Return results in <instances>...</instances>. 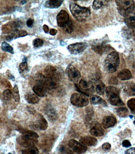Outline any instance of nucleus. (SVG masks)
Returning a JSON list of instances; mask_svg holds the SVG:
<instances>
[{
    "label": "nucleus",
    "instance_id": "f257e3e1",
    "mask_svg": "<svg viewBox=\"0 0 135 154\" xmlns=\"http://www.w3.org/2000/svg\"><path fill=\"white\" fill-rule=\"evenodd\" d=\"M69 9L72 15L78 22H85L90 18L91 12L87 8L72 3L70 5Z\"/></svg>",
    "mask_w": 135,
    "mask_h": 154
},
{
    "label": "nucleus",
    "instance_id": "f03ea898",
    "mask_svg": "<svg viewBox=\"0 0 135 154\" xmlns=\"http://www.w3.org/2000/svg\"><path fill=\"white\" fill-rule=\"evenodd\" d=\"M38 135L36 132L31 131H25L17 139V141L20 146L25 147L34 146L38 142Z\"/></svg>",
    "mask_w": 135,
    "mask_h": 154
},
{
    "label": "nucleus",
    "instance_id": "7ed1b4c3",
    "mask_svg": "<svg viewBox=\"0 0 135 154\" xmlns=\"http://www.w3.org/2000/svg\"><path fill=\"white\" fill-rule=\"evenodd\" d=\"M120 59L118 54L112 52L107 55L104 62L105 69L110 73L115 72L119 66Z\"/></svg>",
    "mask_w": 135,
    "mask_h": 154
},
{
    "label": "nucleus",
    "instance_id": "20e7f679",
    "mask_svg": "<svg viewBox=\"0 0 135 154\" xmlns=\"http://www.w3.org/2000/svg\"><path fill=\"white\" fill-rule=\"evenodd\" d=\"M117 10L121 16L127 17L132 14L134 11L135 5L133 1L117 0L116 1Z\"/></svg>",
    "mask_w": 135,
    "mask_h": 154
},
{
    "label": "nucleus",
    "instance_id": "39448f33",
    "mask_svg": "<svg viewBox=\"0 0 135 154\" xmlns=\"http://www.w3.org/2000/svg\"><path fill=\"white\" fill-rule=\"evenodd\" d=\"M106 92L107 97L111 104L115 106L124 105L123 101L120 98L118 89L113 86H109L106 88Z\"/></svg>",
    "mask_w": 135,
    "mask_h": 154
},
{
    "label": "nucleus",
    "instance_id": "423d86ee",
    "mask_svg": "<svg viewBox=\"0 0 135 154\" xmlns=\"http://www.w3.org/2000/svg\"><path fill=\"white\" fill-rule=\"evenodd\" d=\"M37 83L45 88L47 91H52L57 88V82L51 77L40 74L37 77Z\"/></svg>",
    "mask_w": 135,
    "mask_h": 154
},
{
    "label": "nucleus",
    "instance_id": "0eeeda50",
    "mask_svg": "<svg viewBox=\"0 0 135 154\" xmlns=\"http://www.w3.org/2000/svg\"><path fill=\"white\" fill-rule=\"evenodd\" d=\"M70 101L72 105L79 107H85L89 104V100L87 96L78 93L72 94Z\"/></svg>",
    "mask_w": 135,
    "mask_h": 154
},
{
    "label": "nucleus",
    "instance_id": "6e6552de",
    "mask_svg": "<svg viewBox=\"0 0 135 154\" xmlns=\"http://www.w3.org/2000/svg\"><path fill=\"white\" fill-rule=\"evenodd\" d=\"M46 76L51 77L56 82L60 81L62 77V72L57 67L48 66L44 69Z\"/></svg>",
    "mask_w": 135,
    "mask_h": 154
},
{
    "label": "nucleus",
    "instance_id": "1a4fd4ad",
    "mask_svg": "<svg viewBox=\"0 0 135 154\" xmlns=\"http://www.w3.org/2000/svg\"><path fill=\"white\" fill-rule=\"evenodd\" d=\"M86 42H79L72 44L67 47L69 52L72 54L77 55L83 52L87 47Z\"/></svg>",
    "mask_w": 135,
    "mask_h": 154
},
{
    "label": "nucleus",
    "instance_id": "9d476101",
    "mask_svg": "<svg viewBox=\"0 0 135 154\" xmlns=\"http://www.w3.org/2000/svg\"><path fill=\"white\" fill-rule=\"evenodd\" d=\"M66 73L71 81L78 82L81 77V74L77 69L72 65H69L66 69Z\"/></svg>",
    "mask_w": 135,
    "mask_h": 154
},
{
    "label": "nucleus",
    "instance_id": "9b49d317",
    "mask_svg": "<svg viewBox=\"0 0 135 154\" xmlns=\"http://www.w3.org/2000/svg\"><path fill=\"white\" fill-rule=\"evenodd\" d=\"M68 146L74 152L78 154L84 153L87 150V146L74 139L69 140Z\"/></svg>",
    "mask_w": 135,
    "mask_h": 154
},
{
    "label": "nucleus",
    "instance_id": "f8f14e48",
    "mask_svg": "<svg viewBox=\"0 0 135 154\" xmlns=\"http://www.w3.org/2000/svg\"><path fill=\"white\" fill-rule=\"evenodd\" d=\"M69 15L68 12L65 10H62L58 14L56 17L57 25L59 27L62 28L65 25L69 22Z\"/></svg>",
    "mask_w": 135,
    "mask_h": 154
},
{
    "label": "nucleus",
    "instance_id": "ddd939ff",
    "mask_svg": "<svg viewBox=\"0 0 135 154\" xmlns=\"http://www.w3.org/2000/svg\"><path fill=\"white\" fill-rule=\"evenodd\" d=\"M20 27V24L18 22L11 21L4 25L2 27V32L5 34L13 32Z\"/></svg>",
    "mask_w": 135,
    "mask_h": 154
},
{
    "label": "nucleus",
    "instance_id": "4468645a",
    "mask_svg": "<svg viewBox=\"0 0 135 154\" xmlns=\"http://www.w3.org/2000/svg\"><path fill=\"white\" fill-rule=\"evenodd\" d=\"M27 35H28V33L26 30L17 29L7 36L6 37V40L8 42H11L12 40L20 38V37H25V36Z\"/></svg>",
    "mask_w": 135,
    "mask_h": 154
},
{
    "label": "nucleus",
    "instance_id": "2eb2a0df",
    "mask_svg": "<svg viewBox=\"0 0 135 154\" xmlns=\"http://www.w3.org/2000/svg\"><path fill=\"white\" fill-rule=\"evenodd\" d=\"M79 142L84 146H95L97 144V139L88 136H82L79 139Z\"/></svg>",
    "mask_w": 135,
    "mask_h": 154
},
{
    "label": "nucleus",
    "instance_id": "dca6fc26",
    "mask_svg": "<svg viewBox=\"0 0 135 154\" xmlns=\"http://www.w3.org/2000/svg\"><path fill=\"white\" fill-rule=\"evenodd\" d=\"M80 89L84 92L92 93L94 92V86L91 82H87L85 80H82L79 84Z\"/></svg>",
    "mask_w": 135,
    "mask_h": 154
},
{
    "label": "nucleus",
    "instance_id": "f3484780",
    "mask_svg": "<svg viewBox=\"0 0 135 154\" xmlns=\"http://www.w3.org/2000/svg\"><path fill=\"white\" fill-rule=\"evenodd\" d=\"M90 132L92 136L99 137L103 136L104 131L101 125L98 122H96L90 130Z\"/></svg>",
    "mask_w": 135,
    "mask_h": 154
},
{
    "label": "nucleus",
    "instance_id": "a211bd4d",
    "mask_svg": "<svg viewBox=\"0 0 135 154\" xmlns=\"http://www.w3.org/2000/svg\"><path fill=\"white\" fill-rule=\"evenodd\" d=\"M45 114L49 120L54 121L58 118V115L56 110L51 106H48L45 108Z\"/></svg>",
    "mask_w": 135,
    "mask_h": 154
},
{
    "label": "nucleus",
    "instance_id": "6ab92c4d",
    "mask_svg": "<svg viewBox=\"0 0 135 154\" xmlns=\"http://www.w3.org/2000/svg\"><path fill=\"white\" fill-rule=\"evenodd\" d=\"M117 122L115 118L112 116H106L102 121V125L104 128L107 129L114 126Z\"/></svg>",
    "mask_w": 135,
    "mask_h": 154
},
{
    "label": "nucleus",
    "instance_id": "aec40b11",
    "mask_svg": "<svg viewBox=\"0 0 135 154\" xmlns=\"http://www.w3.org/2000/svg\"><path fill=\"white\" fill-rule=\"evenodd\" d=\"M32 90L37 96L44 97L47 96V90L42 85L37 83L34 86Z\"/></svg>",
    "mask_w": 135,
    "mask_h": 154
},
{
    "label": "nucleus",
    "instance_id": "412c9836",
    "mask_svg": "<svg viewBox=\"0 0 135 154\" xmlns=\"http://www.w3.org/2000/svg\"><path fill=\"white\" fill-rule=\"evenodd\" d=\"M124 92L130 96H135V84L132 82H126L123 86Z\"/></svg>",
    "mask_w": 135,
    "mask_h": 154
},
{
    "label": "nucleus",
    "instance_id": "4be33fe9",
    "mask_svg": "<svg viewBox=\"0 0 135 154\" xmlns=\"http://www.w3.org/2000/svg\"><path fill=\"white\" fill-rule=\"evenodd\" d=\"M25 99L29 103L35 104L39 101L40 99L35 94L32 92L28 93L25 95Z\"/></svg>",
    "mask_w": 135,
    "mask_h": 154
},
{
    "label": "nucleus",
    "instance_id": "5701e85b",
    "mask_svg": "<svg viewBox=\"0 0 135 154\" xmlns=\"http://www.w3.org/2000/svg\"><path fill=\"white\" fill-rule=\"evenodd\" d=\"M63 1H53L49 0L46 1L44 4L46 8L51 9L57 8L62 5Z\"/></svg>",
    "mask_w": 135,
    "mask_h": 154
},
{
    "label": "nucleus",
    "instance_id": "b1692460",
    "mask_svg": "<svg viewBox=\"0 0 135 154\" xmlns=\"http://www.w3.org/2000/svg\"><path fill=\"white\" fill-rule=\"evenodd\" d=\"M92 48L96 53L100 55L103 54L109 50L108 46L103 44L100 45H97L92 46Z\"/></svg>",
    "mask_w": 135,
    "mask_h": 154
},
{
    "label": "nucleus",
    "instance_id": "393cba45",
    "mask_svg": "<svg viewBox=\"0 0 135 154\" xmlns=\"http://www.w3.org/2000/svg\"><path fill=\"white\" fill-rule=\"evenodd\" d=\"M38 127L41 131H45L48 127V122L42 115H38Z\"/></svg>",
    "mask_w": 135,
    "mask_h": 154
},
{
    "label": "nucleus",
    "instance_id": "a878e982",
    "mask_svg": "<svg viewBox=\"0 0 135 154\" xmlns=\"http://www.w3.org/2000/svg\"><path fill=\"white\" fill-rule=\"evenodd\" d=\"M118 77L120 80L125 81L130 79L132 77V75L129 70L124 69L118 74Z\"/></svg>",
    "mask_w": 135,
    "mask_h": 154
},
{
    "label": "nucleus",
    "instance_id": "bb28decb",
    "mask_svg": "<svg viewBox=\"0 0 135 154\" xmlns=\"http://www.w3.org/2000/svg\"><path fill=\"white\" fill-rule=\"evenodd\" d=\"M125 23L128 28L133 29L135 28V14H131L125 19Z\"/></svg>",
    "mask_w": 135,
    "mask_h": 154
},
{
    "label": "nucleus",
    "instance_id": "cd10ccee",
    "mask_svg": "<svg viewBox=\"0 0 135 154\" xmlns=\"http://www.w3.org/2000/svg\"><path fill=\"white\" fill-rule=\"evenodd\" d=\"M90 100L91 103L93 104H106V102L102 99L99 96H96V95H93L91 97Z\"/></svg>",
    "mask_w": 135,
    "mask_h": 154
},
{
    "label": "nucleus",
    "instance_id": "c85d7f7f",
    "mask_svg": "<svg viewBox=\"0 0 135 154\" xmlns=\"http://www.w3.org/2000/svg\"><path fill=\"white\" fill-rule=\"evenodd\" d=\"M1 48H2V50L5 52H8L11 54H14L13 48L6 42H2V45H1Z\"/></svg>",
    "mask_w": 135,
    "mask_h": 154
},
{
    "label": "nucleus",
    "instance_id": "c756f323",
    "mask_svg": "<svg viewBox=\"0 0 135 154\" xmlns=\"http://www.w3.org/2000/svg\"><path fill=\"white\" fill-rule=\"evenodd\" d=\"M38 149L35 146H31L22 151V154H38Z\"/></svg>",
    "mask_w": 135,
    "mask_h": 154
},
{
    "label": "nucleus",
    "instance_id": "7c9ffc66",
    "mask_svg": "<svg viewBox=\"0 0 135 154\" xmlns=\"http://www.w3.org/2000/svg\"><path fill=\"white\" fill-rule=\"evenodd\" d=\"M12 93L9 89H6L4 91L2 94V99L5 102L9 101L12 97Z\"/></svg>",
    "mask_w": 135,
    "mask_h": 154
},
{
    "label": "nucleus",
    "instance_id": "2f4dec72",
    "mask_svg": "<svg viewBox=\"0 0 135 154\" xmlns=\"http://www.w3.org/2000/svg\"><path fill=\"white\" fill-rule=\"evenodd\" d=\"M62 29L67 33L70 34L73 31V24L72 21L70 20Z\"/></svg>",
    "mask_w": 135,
    "mask_h": 154
},
{
    "label": "nucleus",
    "instance_id": "473e14b6",
    "mask_svg": "<svg viewBox=\"0 0 135 154\" xmlns=\"http://www.w3.org/2000/svg\"><path fill=\"white\" fill-rule=\"evenodd\" d=\"M12 96H13L14 100L16 102H19L20 100V94L17 85H15L14 87L13 92H12Z\"/></svg>",
    "mask_w": 135,
    "mask_h": 154
},
{
    "label": "nucleus",
    "instance_id": "72a5a7b5",
    "mask_svg": "<svg viewBox=\"0 0 135 154\" xmlns=\"http://www.w3.org/2000/svg\"><path fill=\"white\" fill-rule=\"evenodd\" d=\"M117 113L121 117H125L128 116V111L125 107H120L117 110Z\"/></svg>",
    "mask_w": 135,
    "mask_h": 154
},
{
    "label": "nucleus",
    "instance_id": "f704fd0d",
    "mask_svg": "<svg viewBox=\"0 0 135 154\" xmlns=\"http://www.w3.org/2000/svg\"><path fill=\"white\" fill-rule=\"evenodd\" d=\"M105 85L102 82H100L96 86V90L97 93L100 95H102L104 93Z\"/></svg>",
    "mask_w": 135,
    "mask_h": 154
},
{
    "label": "nucleus",
    "instance_id": "c9c22d12",
    "mask_svg": "<svg viewBox=\"0 0 135 154\" xmlns=\"http://www.w3.org/2000/svg\"><path fill=\"white\" fill-rule=\"evenodd\" d=\"M127 105L131 112L135 114V99H131L128 100L127 101Z\"/></svg>",
    "mask_w": 135,
    "mask_h": 154
},
{
    "label": "nucleus",
    "instance_id": "e433bc0d",
    "mask_svg": "<svg viewBox=\"0 0 135 154\" xmlns=\"http://www.w3.org/2000/svg\"><path fill=\"white\" fill-rule=\"evenodd\" d=\"M28 67L27 62H23L21 63L19 66V71L20 73H22L25 71L28 70Z\"/></svg>",
    "mask_w": 135,
    "mask_h": 154
},
{
    "label": "nucleus",
    "instance_id": "4c0bfd02",
    "mask_svg": "<svg viewBox=\"0 0 135 154\" xmlns=\"http://www.w3.org/2000/svg\"><path fill=\"white\" fill-rule=\"evenodd\" d=\"M122 35L124 38L129 39L132 37V32L129 29L125 27L122 30Z\"/></svg>",
    "mask_w": 135,
    "mask_h": 154
},
{
    "label": "nucleus",
    "instance_id": "58836bf2",
    "mask_svg": "<svg viewBox=\"0 0 135 154\" xmlns=\"http://www.w3.org/2000/svg\"><path fill=\"white\" fill-rule=\"evenodd\" d=\"M59 151L62 154H75L72 151L66 147V146H62L60 147Z\"/></svg>",
    "mask_w": 135,
    "mask_h": 154
},
{
    "label": "nucleus",
    "instance_id": "ea45409f",
    "mask_svg": "<svg viewBox=\"0 0 135 154\" xmlns=\"http://www.w3.org/2000/svg\"><path fill=\"white\" fill-rule=\"evenodd\" d=\"M44 42L43 40L41 38L35 39L33 41V45L35 48H39L43 46Z\"/></svg>",
    "mask_w": 135,
    "mask_h": 154
},
{
    "label": "nucleus",
    "instance_id": "a19ab883",
    "mask_svg": "<svg viewBox=\"0 0 135 154\" xmlns=\"http://www.w3.org/2000/svg\"><path fill=\"white\" fill-rule=\"evenodd\" d=\"M103 3L102 1L96 0L94 1L92 8L94 9L97 10L99 9L103 6Z\"/></svg>",
    "mask_w": 135,
    "mask_h": 154
},
{
    "label": "nucleus",
    "instance_id": "79ce46f5",
    "mask_svg": "<svg viewBox=\"0 0 135 154\" xmlns=\"http://www.w3.org/2000/svg\"><path fill=\"white\" fill-rule=\"evenodd\" d=\"M109 84L110 85H118V80L117 79V78L115 77H112L109 80Z\"/></svg>",
    "mask_w": 135,
    "mask_h": 154
},
{
    "label": "nucleus",
    "instance_id": "37998d69",
    "mask_svg": "<svg viewBox=\"0 0 135 154\" xmlns=\"http://www.w3.org/2000/svg\"><path fill=\"white\" fill-rule=\"evenodd\" d=\"M102 148L104 151H108L111 149V145L108 143H106L102 145Z\"/></svg>",
    "mask_w": 135,
    "mask_h": 154
},
{
    "label": "nucleus",
    "instance_id": "c03bdc74",
    "mask_svg": "<svg viewBox=\"0 0 135 154\" xmlns=\"http://www.w3.org/2000/svg\"><path fill=\"white\" fill-rule=\"evenodd\" d=\"M34 23V20L32 19V18H29L27 20V22H26V25L27 27L31 28L32 27Z\"/></svg>",
    "mask_w": 135,
    "mask_h": 154
},
{
    "label": "nucleus",
    "instance_id": "a18cd8bd",
    "mask_svg": "<svg viewBox=\"0 0 135 154\" xmlns=\"http://www.w3.org/2000/svg\"><path fill=\"white\" fill-rule=\"evenodd\" d=\"M122 144L124 147H128L131 146L130 143L127 140L124 141L122 142Z\"/></svg>",
    "mask_w": 135,
    "mask_h": 154
},
{
    "label": "nucleus",
    "instance_id": "49530a36",
    "mask_svg": "<svg viewBox=\"0 0 135 154\" xmlns=\"http://www.w3.org/2000/svg\"><path fill=\"white\" fill-rule=\"evenodd\" d=\"M126 154H135V148H131L126 151Z\"/></svg>",
    "mask_w": 135,
    "mask_h": 154
},
{
    "label": "nucleus",
    "instance_id": "de8ad7c7",
    "mask_svg": "<svg viewBox=\"0 0 135 154\" xmlns=\"http://www.w3.org/2000/svg\"><path fill=\"white\" fill-rule=\"evenodd\" d=\"M57 32V30L55 29H51V31H50V34L51 35L54 36L56 35Z\"/></svg>",
    "mask_w": 135,
    "mask_h": 154
},
{
    "label": "nucleus",
    "instance_id": "09e8293b",
    "mask_svg": "<svg viewBox=\"0 0 135 154\" xmlns=\"http://www.w3.org/2000/svg\"><path fill=\"white\" fill-rule=\"evenodd\" d=\"M43 29L44 32L46 33H48L49 31V28L48 26L47 25H44L43 26Z\"/></svg>",
    "mask_w": 135,
    "mask_h": 154
},
{
    "label": "nucleus",
    "instance_id": "8fccbe9b",
    "mask_svg": "<svg viewBox=\"0 0 135 154\" xmlns=\"http://www.w3.org/2000/svg\"><path fill=\"white\" fill-rule=\"evenodd\" d=\"M8 77L9 78V79L12 80V81H15V78L13 75H12L9 74Z\"/></svg>",
    "mask_w": 135,
    "mask_h": 154
},
{
    "label": "nucleus",
    "instance_id": "3c124183",
    "mask_svg": "<svg viewBox=\"0 0 135 154\" xmlns=\"http://www.w3.org/2000/svg\"><path fill=\"white\" fill-rule=\"evenodd\" d=\"M27 1H22V5H24L26 3Z\"/></svg>",
    "mask_w": 135,
    "mask_h": 154
},
{
    "label": "nucleus",
    "instance_id": "603ef678",
    "mask_svg": "<svg viewBox=\"0 0 135 154\" xmlns=\"http://www.w3.org/2000/svg\"><path fill=\"white\" fill-rule=\"evenodd\" d=\"M133 123H134V124H135V121H134V122H133Z\"/></svg>",
    "mask_w": 135,
    "mask_h": 154
},
{
    "label": "nucleus",
    "instance_id": "864d4df0",
    "mask_svg": "<svg viewBox=\"0 0 135 154\" xmlns=\"http://www.w3.org/2000/svg\"><path fill=\"white\" fill-rule=\"evenodd\" d=\"M8 154H12L9 153H8Z\"/></svg>",
    "mask_w": 135,
    "mask_h": 154
}]
</instances>
